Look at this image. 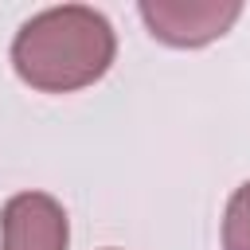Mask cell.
Instances as JSON below:
<instances>
[{
    "label": "cell",
    "instance_id": "6da1fadb",
    "mask_svg": "<svg viewBox=\"0 0 250 250\" xmlns=\"http://www.w3.org/2000/svg\"><path fill=\"white\" fill-rule=\"evenodd\" d=\"M117 55L109 20L86 4H59L35 12L12 39L16 74L43 94H70L94 86Z\"/></svg>",
    "mask_w": 250,
    "mask_h": 250
},
{
    "label": "cell",
    "instance_id": "7a4b0ae2",
    "mask_svg": "<svg viewBox=\"0 0 250 250\" xmlns=\"http://www.w3.org/2000/svg\"><path fill=\"white\" fill-rule=\"evenodd\" d=\"M141 20L168 47H203L223 39L242 16L238 0H141Z\"/></svg>",
    "mask_w": 250,
    "mask_h": 250
},
{
    "label": "cell",
    "instance_id": "3957f363",
    "mask_svg": "<svg viewBox=\"0 0 250 250\" xmlns=\"http://www.w3.org/2000/svg\"><path fill=\"white\" fill-rule=\"evenodd\" d=\"M4 242L0 250H66L70 223L55 195L47 191H20L0 211Z\"/></svg>",
    "mask_w": 250,
    "mask_h": 250
},
{
    "label": "cell",
    "instance_id": "277c9868",
    "mask_svg": "<svg viewBox=\"0 0 250 250\" xmlns=\"http://www.w3.org/2000/svg\"><path fill=\"white\" fill-rule=\"evenodd\" d=\"M223 250H250V180L234 188L223 211Z\"/></svg>",
    "mask_w": 250,
    "mask_h": 250
}]
</instances>
